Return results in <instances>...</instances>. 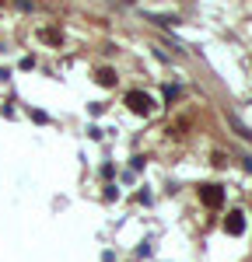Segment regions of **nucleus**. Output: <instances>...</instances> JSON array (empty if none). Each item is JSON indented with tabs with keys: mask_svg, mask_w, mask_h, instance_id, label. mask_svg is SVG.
<instances>
[{
	"mask_svg": "<svg viewBox=\"0 0 252 262\" xmlns=\"http://www.w3.org/2000/svg\"><path fill=\"white\" fill-rule=\"evenodd\" d=\"M42 39H46V42H60V32H53V28H46V32H42Z\"/></svg>",
	"mask_w": 252,
	"mask_h": 262,
	"instance_id": "nucleus-6",
	"label": "nucleus"
},
{
	"mask_svg": "<svg viewBox=\"0 0 252 262\" xmlns=\"http://www.w3.org/2000/svg\"><path fill=\"white\" fill-rule=\"evenodd\" d=\"M98 84H102V88H112V84H116V74H112L109 67H102V70H98Z\"/></svg>",
	"mask_w": 252,
	"mask_h": 262,
	"instance_id": "nucleus-5",
	"label": "nucleus"
},
{
	"mask_svg": "<svg viewBox=\"0 0 252 262\" xmlns=\"http://www.w3.org/2000/svg\"><path fill=\"white\" fill-rule=\"evenodd\" d=\"M224 231H228V234H245V217H242V213H228Z\"/></svg>",
	"mask_w": 252,
	"mask_h": 262,
	"instance_id": "nucleus-3",
	"label": "nucleus"
},
{
	"mask_svg": "<svg viewBox=\"0 0 252 262\" xmlns=\"http://www.w3.org/2000/svg\"><path fill=\"white\" fill-rule=\"evenodd\" d=\"M228 122H231V126H235V133H238L242 140H252V129H249V126H245V122H242V119H238L235 112H228Z\"/></svg>",
	"mask_w": 252,
	"mask_h": 262,
	"instance_id": "nucleus-4",
	"label": "nucleus"
},
{
	"mask_svg": "<svg viewBox=\"0 0 252 262\" xmlns=\"http://www.w3.org/2000/svg\"><path fill=\"white\" fill-rule=\"evenodd\" d=\"M126 105H130L133 116H151V112H154V98H151L147 91H130V95H126Z\"/></svg>",
	"mask_w": 252,
	"mask_h": 262,
	"instance_id": "nucleus-1",
	"label": "nucleus"
},
{
	"mask_svg": "<svg viewBox=\"0 0 252 262\" xmlns=\"http://www.w3.org/2000/svg\"><path fill=\"white\" fill-rule=\"evenodd\" d=\"M200 203H203V206H210V210H217V206L224 203L221 185H200Z\"/></svg>",
	"mask_w": 252,
	"mask_h": 262,
	"instance_id": "nucleus-2",
	"label": "nucleus"
},
{
	"mask_svg": "<svg viewBox=\"0 0 252 262\" xmlns=\"http://www.w3.org/2000/svg\"><path fill=\"white\" fill-rule=\"evenodd\" d=\"M242 164H245V171L252 175V158H242Z\"/></svg>",
	"mask_w": 252,
	"mask_h": 262,
	"instance_id": "nucleus-7",
	"label": "nucleus"
}]
</instances>
